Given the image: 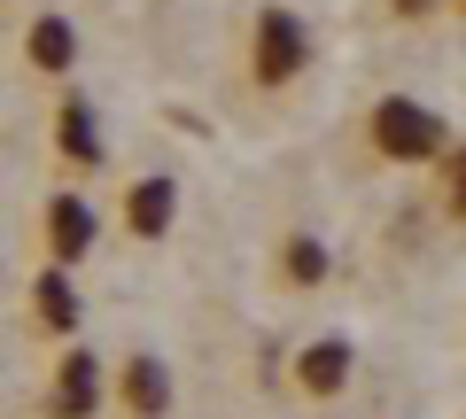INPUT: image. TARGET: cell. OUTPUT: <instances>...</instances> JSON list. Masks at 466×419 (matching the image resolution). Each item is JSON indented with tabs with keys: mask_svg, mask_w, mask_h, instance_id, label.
Segmentation results:
<instances>
[{
	"mask_svg": "<svg viewBox=\"0 0 466 419\" xmlns=\"http://www.w3.org/2000/svg\"><path fill=\"white\" fill-rule=\"evenodd\" d=\"M373 140H381L389 155H435L443 148V125L428 117V109H420V101H381V109H373Z\"/></svg>",
	"mask_w": 466,
	"mask_h": 419,
	"instance_id": "cell-1",
	"label": "cell"
},
{
	"mask_svg": "<svg viewBox=\"0 0 466 419\" xmlns=\"http://www.w3.org/2000/svg\"><path fill=\"white\" fill-rule=\"evenodd\" d=\"M296 70H303V24L288 16V8H272L265 32H257V78L280 85V78H296Z\"/></svg>",
	"mask_w": 466,
	"mask_h": 419,
	"instance_id": "cell-2",
	"label": "cell"
},
{
	"mask_svg": "<svg viewBox=\"0 0 466 419\" xmlns=\"http://www.w3.org/2000/svg\"><path fill=\"white\" fill-rule=\"evenodd\" d=\"M55 388H63L55 404H63L70 419H78V412H94V404H101V365H94L86 350H70V357H63V381H55Z\"/></svg>",
	"mask_w": 466,
	"mask_h": 419,
	"instance_id": "cell-3",
	"label": "cell"
},
{
	"mask_svg": "<svg viewBox=\"0 0 466 419\" xmlns=\"http://www.w3.org/2000/svg\"><path fill=\"white\" fill-rule=\"evenodd\" d=\"M47 234H55V256H78L86 241H94V210H86V202H47Z\"/></svg>",
	"mask_w": 466,
	"mask_h": 419,
	"instance_id": "cell-4",
	"label": "cell"
},
{
	"mask_svg": "<svg viewBox=\"0 0 466 419\" xmlns=\"http://www.w3.org/2000/svg\"><path fill=\"white\" fill-rule=\"evenodd\" d=\"M125 404H133V412H164V365H156V357H133V365H125Z\"/></svg>",
	"mask_w": 466,
	"mask_h": 419,
	"instance_id": "cell-5",
	"label": "cell"
},
{
	"mask_svg": "<svg viewBox=\"0 0 466 419\" xmlns=\"http://www.w3.org/2000/svg\"><path fill=\"white\" fill-rule=\"evenodd\" d=\"M63 155H70V164H94V155H101V133H94V109H86V101L63 109Z\"/></svg>",
	"mask_w": 466,
	"mask_h": 419,
	"instance_id": "cell-6",
	"label": "cell"
},
{
	"mask_svg": "<svg viewBox=\"0 0 466 419\" xmlns=\"http://www.w3.org/2000/svg\"><path fill=\"white\" fill-rule=\"evenodd\" d=\"M342 373H350V350H342V342H319V350L303 357V388H311V396L342 388Z\"/></svg>",
	"mask_w": 466,
	"mask_h": 419,
	"instance_id": "cell-7",
	"label": "cell"
},
{
	"mask_svg": "<svg viewBox=\"0 0 466 419\" xmlns=\"http://www.w3.org/2000/svg\"><path fill=\"white\" fill-rule=\"evenodd\" d=\"M32 63H39V70H63V63H70V24H63V16H39V24H32Z\"/></svg>",
	"mask_w": 466,
	"mask_h": 419,
	"instance_id": "cell-8",
	"label": "cell"
},
{
	"mask_svg": "<svg viewBox=\"0 0 466 419\" xmlns=\"http://www.w3.org/2000/svg\"><path fill=\"white\" fill-rule=\"evenodd\" d=\"M133 225H140V234H164V225H171V186L164 179L133 186Z\"/></svg>",
	"mask_w": 466,
	"mask_h": 419,
	"instance_id": "cell-9",
	"label": "cell"
},
{
	"mask_svg": "<svg viewBox=\"0 0 466 419\" xmlns=\"http://www.w3.org/2000/svg\"><path fill=\"white\" fill-rule=\"evenodd\" d=\"M319 272H327V256H319V241H288V280H296V287H311Z\"/></svg>",
	"mask_w": 466,
	"mask_h": 419,
	"instance_id": "cell-10",
	"label": "cell"
},
{
	"mask_svg": "<svg viewBox=\"0 0 466 419\" xmlns=\"http://www.w3.org/2000/svg\"><path fill=\"white\" fill-rule=\"evenodd\" d=\"M39 311H47L55 326H70V287L55 280V272H47V280H39Z\"/></svg>",
	"mask_w": 466,
	"mask_h": 419,
	"instance_id": "cell-11",
	"label": "cell"
},
{
	"mask_svg": "<svg viewBox=\"0 0 466 419\" xmlns=\"http://www.w3.org/2000/svg\"><path fill=\"white\" fill-rule=\"evenodd\" d=\"M397 8H404V16H420V8H428V0H397Z\"/></svg>",
	"mask_w": 466,
	"mask_h": 419,
	"instance_id": "cell-12",
	"label": "cell"
}]
</instances>
